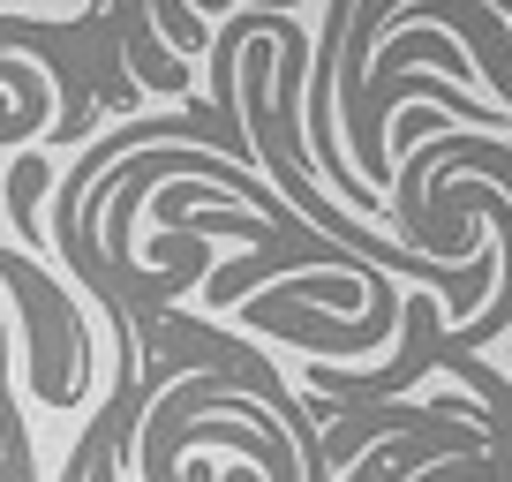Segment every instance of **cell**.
Here are the masks:
<instances>
[{
    "label": "cell",
    "instance_id": "obj_1",
    "mask_svg": "<svg viewBox=\"0 0 512 482\" xmlns=\"http://www.w3.org/2000/svg\"><path fill=\"white\" fill-rule=\"evenodd\" d=\"M347 31H354V0H332V16H324L317 46H309V61H317V91H309V136H317V166L339 181L347 196H369V181L347 174V151H339V121H332V61L347 53Z\"/></svg>",
    "mask_w": 512,
    "mask_h": 482
},
{
    "label": "cell",
    "instance_id": "obj_2",
    "mask_svg": "<svg viewBox=\"0 0 512 482\" xmlns=\"http://www.w3.org/2000/svg\"><path fill=\"white\" fill-rule=\"evenodd\" d=\"M151 8H159V23H166V38H174V46H204V31H196V16L181 8V0H151Z\"/></svg>",
    "mask_w": 512,
    "mask_h": 482
}]
</instances>
